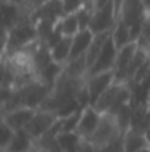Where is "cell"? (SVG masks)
<instances>
[{"instance_id": "cell-1", "label": "cell", "mask_w": 150, "mask_h": 152, "mask_svg": "<svg viewBox=\"0 0 150 152\" xmlns=\"http://www.w3.org/2000/svg\"><path fill=\"white\" fill-rule=\"evenodd\" d=\"M38 40L37 24L30 18L21 19L9 31H3V58L22 50L28 45Z\"/></svg>"}, {"instance_id": "cell-2", "label": "cell", "mask_w": 150, "mask_h": 152, "mask_svg": "<svg viewBox=\"0 0 150 152\" xmlns=\"http://www.w3.org/2000/svg\"><path fill=\"white\" fill-rule=\"evenodd\" d=\"M119 134H122V133H121V130L118 127V123H116L115 117L110 115V114H103L101 120L99 123V127L96 129L94 134L88 140L93 142L97 148H101V146H104L106 143H109L110 140H113Z\"/></svg>"}, {"instance_id": "cell-3", "label": "cell", "mask_w": 150, "mask_h": 152, "mask_svg": "<svg viewBox=\"0 0 150 152\" xmlns=\"http://www.w3.org/2000/svg\"><path fill=\"white\" fill-rule=\"evenodd\" d=\"M60 117L53 112V111H44V109H37L36 115L30 121V124L25 127V132L34 139L38 140L44 133H47L50 127L59 120Z\"/></svg>"}, {"instance_id": "cell-4", "label": "cell", "mask_w": 150, "mask_h": 152, "mask_svg": "<svg viewBox=\"0 0 150 152\" xmlns=\"http://www.w3.org/2000/svg\"><path fill=\"white\" fill-rule=\"evenodd\" d=\"M137 48H138L137 42H130L124 48L118 49V56H116V62H115V68H113L115 81L128 84V71H130L131 61L137 52Z\"/></svg>"}, {"instance_id": "cell-5", "label": "cell", "mask_w": 150, "mask_h": 152, "mask_svg": "<svg viewBox=\"0 0 150 152\" xmlns=\"http://www.w3.org/2000/svg\"><path fill=\"white\" fill-rule=\"evenodd\" d=\"M116 21H118V18H116L113 0H112L106 6L94 10V15L91 18V22H90L88 30H91L93 34H99V33H103V31H109V30H112L115 27Z\"/></svg>"}, {"instance_id": "cell-6", "label": "cell", "mask_w": 150, "mask_h": 152, "mask_svg": "<svg viewBox=\"0 0 150 152\" xmlns=\"http://www.w3.org/2000/svg\"><path fill=\"white\" fill-rule=\"evenodd\" d=\"M113 81H115V71L113 69L104 71V72H100V74H94V75H88L87 87H88V93H90L91 106L96 105L99 98L106 92L107 87L112 86Z\"/></svg>"}, {"instance_id": "cell-7", "label": "cell", "mask_w": 150, "mask_h": 152, "mask_svg": "<svg viewBox=\"0 0 150 152\" xmlns=\"http://www.w3.org/2000/svg\"><path fill=\"white\" fill-rule=\"evenodd\" d=\"M116 56H118V48L110 39L107 40V43L104 45L101 53L99 55L97 61L94 62V65L88 69V75H94V74H100L104 71H110L115 68V62H116Z\"/></svg>"}, {"instance_id": "cell-8", "label": "cell", "mask_w": 150, "mask_h": 152, "mask_svg": "<svg viewBox=\"0 0 150 152\" xmlns=\"http://www.w3.org/2000/svg\"><path fill=\"white\" fill-rule=\"evenodd\" d=\"M36 112H37V109H34V108L22 106V108H18V109H13V111L1 114V121H4L15 132L25 130V127L30 124V121L33 120Z\"/></svg>"}, {"instance_id": "cell-9", "label": "cell", "mask_w": 150, "mask_h": 152, "mask_svg": "<svg viewBox=\"0 0 150 152\" xmlns=\"http://www.w3.org/2000/svg\"><path fill=\"white\" fill-rule=\"evenodd\" d=\"M101 115L99 111L94 108V106H87L83 109V115H81V120H80V124H78V129H77V133L83 137V139H90L96 129L99 127V123L101 120Z\"/></svg>"}, {"instance_id": "cell-10", "label": "cell", "mask_w": 150, "mask_h": 152, "mask_svg": "<svg viewBox=\"0 0 150 152\" xmlns=\"http://www.w3.org/2000/svg\"><path fill=\"white\" fill-rule=\"evenodd\" d=\"M146 12L147 10L143 4V0H125L118 18L122 19L128 27H131L133 24L141 21L146 16Z\"/></svg>"}, {"instance_id": "cell-11", "label": "cell", "mask_w": 150, "mask_h": 152, "mask_svg": "<svg viewBox=\"0 0 150 152\" xmlns=\"http://www.w3.org/2000/svg\"><path fill=\"white\" fill-rule=\"evenodd\" d=\"M93 37H94V34L88 28L78 31L72 37V48H71V55H69L68 62L72 61V59H77L80 56H84L87 53V50H88L91 42H93Z\"/></svg>"}, {"instance_id": "cell-12", "label": "cell", "mask_w": 150, "mask_h": 152, "mask_svg": "<svg viewBox=\"0 0 150 152\" xmlns=\"http://www.w3.org/2000/svg\"><path fill=\"white\" fill-rule=\"evenodd\" d=\"M110 36H112V30H109V31H103V33H99V34H94L93 42H91L88 50H87V53H86L88 69H90V68L94 65V62L97 61L99 55L101 53L103 48H104V45L107 43V40L110 39Z\"/></svg>"}, {"instance_id": "cell-13", "label": "cell", "mask_w": 150, "mask_h": 152, "mask_svg": "<svg viewBox=\"0 0 150 152\" xmlns=\"http://www.w3.org/2000/svg\"><path fill=\"white\" fill-rule=\"evenodd\" d=\"M150 142L144 133H140L134 129H130L124 134V148L125 152H138L144 148H149Z\"/></svg>"}, {"instance_id": "cell-14", "label": "cell", "mask_w": 150, "mask_h": 152, "mask_svg": "<svg viewBox=\"0 0 150 152\" xmlns=\"http://www.w3.org/2000/svg\"><path fill=\"white\" fill-rule=\"evenodd\" d=\"M36 146V140L25 132V130H18L15 132V136L9 146L1 152H30Z\"/></svg>"}, {"instance_id": "cell-15", "label": "cell", "mask_w": 150, "mask_h": 152, "mask_svg": "<svg viewBox=\"0 0 150 152\" xmlns=\"http://www.w3.org/2000/svg\"><path fill=\"white\" fill-rule=\"evenodd\" d=\"M122 86H124V83L113 81V83H112V86H110V87H107V89H106V92H104V93L99 98V101L96 102L94 108L99 111L100 114H106V112H109L110 106L113 105V102H115V99H116L118 93L121 92Z\"/></svg>"}, {"instance_id": "cell-16", "label": "cell", "mask_w": 150, "mask_h": 152, "mask_svg": "<svg viewBox=\"0 0 150 152\" xmlns=\"http://www.w3.org/2000/svg\"><path fill=\"white\" fill-rule=\"evenodd\" d=\"M71 48H72V37L69 36H63L57 45H54L51 49H50V55H51V59L60 65H65L69 59V55H71Z\"/></svg>"}, {"instance_id": "cell-17", "label": "cell", "mask_w": 150, "mask_h": 152, "mask_svg": "<svg viewBox=\"0 0 150 152\" xmlns=\"http://www.w3.org/2000/svg\"><path fill=\"white\" fill-rule=\"evenodd\" d=\"M112 40H113V43L116 45L118 49H121L125 45H128L130 42H133L131 40V30H130V27L122 19H119V18H118L115 27L112 28Z\"/></svg>"}, {"instance_id": "cell-18", "label": "cell", "mask_w": 150, "mask_h": 152, "mask_svg": "<svg viewBox=\"0 0 150 152\" xmlns=\"http://www.w3.org/2000/svg\"><path fill=\"white\" fill-rule=\"evenodd\" d=\"M81 139H83V137H81L77 132H71V133L62 132V133L59 134V137H57L62 152H78Z\"/></svg>"}, {"instance_id": "cell-19", "label": "cell", "mask_w": 150, "mask_h": 152, "mask_svg": "<svg viewBox=\"0 0 150 152\" xmlns=\"http://www.w3.org/2000/svg\"><path fill=\"white\" fill-rule=\"evenodd\" d=\"M133 106H134V103H133V102H128V103H127V105H124V106L118 111V114L115 115V120H116L118 127H119V130H121V133H122V134H125V133L131 129Z\"/></svg>"}, {"instance_id": "cell-20", "label": "cell", "mask_w": 150, "mask_h": 152, "mask_svg": "<svg viewBox=\"0 0 150 152\" xmlns=\"http://www.w3.org/2000/svg\"><path fill=\"white\" fill-rule=\"evenodd\" d=\"M62 71H63V65L51 61L40 71V80L44 81L46 84H49L50 87H53V84L56 83V80H57V77L60 75Z\"/></svg>"}, {"instance_id": "cell-21", "label": "cell", "mask_w": 150, "mask_h": 152, "mask_svg": "<svg viewBox=\"0 0 150 152\" xmlns=\"http://www.w3.org/2000/svg\"><path fill=\"white\" fill-rule=\"evenodd\" d=\"M59 24H60V30H62L63 36L74 37L78 31H81L77 13H68V15H65V16L60 19Z\"/></svg>"}, {"instance_id": "cell-22", "label": "cell", "mask_w": 150, "mask_h": 152, "mask_svg": "<svg viewBox=\"0 0 150 152\" xmlns=\"http://www.w3.org/2000/svg\"><path fill=\"white\" fill-rule=\"evenodd\" d=\"M137 45L140 48H144L149 50L150 48V12H146L143 25H141V34L137 40Z\"/></svg>"}, {"instance_id": "cell-23", "label": "cell", "mask_w": 150, "mask_h": 152, "mask_svg": "<svg viewBox=\"0 0 150 152\" xmlns=\"http://www.w3.org/2000/svg\"><path fill=\"white\" fill-rule=\"evenodd\" d=\"M83 109H78L77 112H74L72 115L63 118V127H62V132H66V133H71V132H77L78 129V124H80V120H81V115H83Z\"/></svg>"}, {"instance_id": "cell-24", "label": "cell", "mask_w": 150, "mask_h": 152, "mask_svg": "<svg viewBox=\"0 0 150 152\" xmlns=\"http://www.w3.org/2000/svg\"><path fill=\"white\" fill-rule=\"evenodd\" d=\"M0 130H1V140H0V146H1V151L6 149L9 146V143L12 142L13 136H15V130L12 127H9L4 121L0 123Z\"/></svg>"}, {"instance_id": "cell-25", "label": "cell", "mask_w": 150, "mask_h": 152, "mask_svg": "<svg viewBox=\"0 0 150 152\" xmlns=\"http://www.w3.org/2000/svg\"><path fill=\"white\" fill-rule=\"evenodd\" d=\"M100 152H125V148H124V134L116 136L113 140H110L109 143L101 146Z\"/></svg>"}, {"instance_id": "cell-26", "label": "cell", "mask_w": 150, "mask_h": 152, "mask_svg": "<svg viewBox=\"0 0 150 152\" xmlns=\"http://www.w3.org/2000/svg\"><path fill=\"white\" fill-rule=\"evenodd\" d=\"M62 1H63V9H65L66 15L68 13H75L84 4L83 0H62Z\"/></svg>"}, {"instance_id": "cell-27", "label": "cell", "mask_w": 150, "mask_h": 152, "mask_svg": "<svg viewBox=\"0 0 150 152\" xmlns=\"http://www.w3.org/2000/svg\"><path fill=\"white\" fill-rule=\"evenodd\" d=\"M78 152H100V148H97L93 142H90L88 139H81Z\"/></svg>"}, {"instance_id": "cell-28", "label": "cell", "mask_w": 150, "mask_h": 152, "mask_svg": "<svg viewBox=\"0 0 150 152\" xmlns=\"http://www.w3.org/2000/svg\"><path fill=\"white\" fill-rule=\"evenodd\" d=\"M125 0H113V6H115V12H116V18L119 16V12H121V7H122V3Z\"/></svg>"}, {"instance_id": "cell-29", "label": "cell", "mask_w": 150, "mask_h": 152, "mask_svg": "<svg viewBox=\"0 0 150 152\" xmlns=\"http://www.w3.org/2000/svg\"><path fill=\"white\" fill-rule=\"evenodd\" d=\"M93 1H94V7H96V9H100V7L106 6L107 3H110L112 0H93Z\"/></svg>"}, {"instance_id": "cell-30", "label": "cell", "mask_w": 150, "mask_h": 152, "mask_svg": "<svg viewBox=\"0 0 150 152\" xmlns=\"http://www.w3.org/2000/svg\"><path fill=\"white\" fill-rule=\"evenodd\" d=\"M31 1V4L34 6V9H37V7H40L41 4H44L47 0H30Z\"/></svg>"}, {"instance_id": "cell-31", "label": "cell", "mask_w": 150, "mask_h": 152, "mask_svg": "<svg viewBox=\"0 0 150 152\" xmlns=\"http://www.w3.org/2000/svg\"><path fill=\"white\" fill-rule=\"evenodd\" d=\"M143 4H144L146 10H147V12H150V0H143Z\"/></svg>"}, {"instance_id": "cell-32", "label": "cell", "mask_w": 150, "mask_h": 152, "mask_svg": "<svg viewBox=\"0 0 150 152\" xmlns=\"http://www.w3.org/2000/svg\"><path fill=\"white\" fill-rule=\"evenodd\" d=\"M38 148V146H37ZM38 152H53V151H50V149H44V148H38Z\"/></svg>"}, {"instance_id": "cell-33", "label": "cell", "mask_w": 150, "mask_h": 152, "mask_svg": "<svg viewBox=\"0 0 150 152\" xmlns=\"http://www.w3.org/2000/svg\"><path fill=\"white\" fill-rule=\"evenodd\" d=\"M138 152H150V146L149 148H144V149H141V151H138Z\"/></svg>"}, {"instance_id": "cell-34", "label": "cell", "mask_w": 150, "mask_h": 152, "mask_svg": "<svg viewBox=\"0 0 150 152\" xmlns=\"http://www.w3.org/2000/svg\"><path fill=\"white\" fill-rule=\"evenodd\" d=\"M88 1H91V0H83V3H88Z\"/></svg>"}, {"instance_id": "cell-35", "label": "cell", "mask_w": 150, "mask_h": 152, "mask_svg": "<svg viewBox=\"0 0 150 152\" xmlns=\"http://www.w3.org/2000/svg\"><path fill=\"white\" fill-rule=\"evenodd\" d=\"M149 101H150V96H149ZM149 101H147V102H149Z\"/></svg>"}, {"instance_id": "cell-36", "label": "cell", "mask_w": 150, "mask_h": 152, "mask_svg": "<svg viewBox=\"0 0 150 152\" xmlns=\"http://www.w3.org/2000/svg\"><path fill=\"white\" fill-rule=\"evenodd\" d=\"M149 52H150V48H149Z\"/></svg>"}, {"instance_id": "cell-37", "label": "cell", "mask_w": 150, "mask_h": 152, "mask_svg": "<svg viewBox=\"0 0 150 152\" xmlns=\"http://www.w3.org/2000/svg\"><path fill=\"white\" fill-rule=\"evenodd\" d=\"M149 105H150V101H149Z\"/></svg>"}]
</instances>
